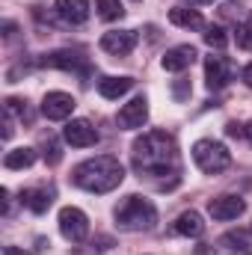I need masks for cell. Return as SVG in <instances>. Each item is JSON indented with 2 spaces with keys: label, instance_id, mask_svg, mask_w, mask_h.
<instances>
[{
  "label": "cell",
  "instance_id": "2",
  "mask_svg": "<svg viewBox=\"0 0 252 255\" xmlns=\"http://www.w3.org/2000/svg\"><path fill=\"white\" fill-rule=\"evenodd\" d=\"M125 178V169L122 163L113 157V154H98V157H89L83 160L80 166H74L71 172V181L80 187V190L89 193H110L116 190Z\"/></svg>",
  "mask_w": 252,
  "mask_h": 255
},
{
  "label": "cell",
  "instance_id": "22",
  "mask_svg": "<svg viewBox=\"0 0 252 255\" xmlns=\"http://www.w3.org/2000/svg\"><path fill=\"white\" fill-rule=\"evenodd\" d=\"M6 116H9V119H21V122H30V110H27V104L18 101V98H6Z\"/></svg>",
  "mask_w": 252,
  "mask_h": 255
},
{
  "label": "cell",
  "instance_id": "26",
  "mask_svg": "<svg viewBox=\"0 0 252 255\" xmlns=\"http://www.w3.org/2000/svg\"><path fill=\"white\" fill-rule=\"evenodd\" d=\"M226 133H229V136H238V139H241V136H247V128L238 125V122H229V125H226Z\"/></svg>",
  "mask_w": 252,
  "mask_h": 255
},
{
  "label": "cell",
  "instance_id": "1",
  "mask_svg": "<svg viewBox=\"0 0 252 255\" xmlns=\"http://www.w3.org/2000/svg\"><path fill=\"white\" fill-rule=\"evenodd\" d=\"M130 157H133V169L148 178H166V175L178 178L181 172L178 145L166 130H148L139 139H133Z\"/></svg>",
  "mask_w": 252,
  "mask_h": 255
},
{
  "label": "cell",
  "instance_id": "29",
  "mask_svg": "<svg viewBox=\"0 0 252 255\" xmlns=\"http://www.w3.org/2000/svg\"><path fill=\"white\" fill-rule=\"evenodd\" d=\"M187 83H175V98H187Z\"/></svg>",
  "mask_w": 252,
  "mask_h": 255
},
{
  "label": "cell",
  "instance_id": "25",
  "mask_svg": "<svg viewBox=\"0 0 252 255\" xmlns=\"http://www.w3.org/2000/svg\"><path fill=\"white\" fill-rule=\"evenodd\" d=\"M223 244H235L232 250H241V253H247V250H250V244H247V238H244L241 232H238V235H235V232H232V235H226V238H223Z\"/></svg>",
  "mask_w": 252,
  "mask_h": 255
},
{
  "label": "cell",
  "instance_id": "12",
  "mask_svg": "<svg viewBox=\"0 0 252 255\" xmlns=\"http://www.w3.org/2000/svg\"><path fill=\"white\" fill-rule=\"evenodd\" d=\"M39 63L48 68H63V71H86V57L80 51H51Z\"/></svg>",
  "mask_w": 252,
  "mask_h": 255
},
{
  "label": "cell",
  "instance_id": "17",
  "mask_svg": "<svg viewBox=\"0 0 252 255\" xmlns=\"http://www.w3.org/2000/svg\"><path fill=\"white\" fill-rule=\"evenodd\" d=\"M130 89H133V80H130V77H104V80H98V92H101V98H107V101L122 98Z\"/></svg>",
  "mask_w": 252,
  "mask_h": 255
},
{
  "label": "cell",
  "instance_id": "6",
  "mask_svg": "<svg viewBox=\"0 0 252 255\" xmlns=\"http://www.w3.org/2000/svg\"><path fill=\"white\" fill-rule=\"evenodd\" d=\"M232 74H235V65L229 57H223V54H211L208 60H205V80H208V89H223L229 80H232Z\"/></svg>",
  "mask_w": 252,
  "mask_h": 255
},
{
  "label": "cell",
  "instance_id": "3",
  "mask_svg": "<svg viewBox=\"0 0 252 255\" xmlns=\"http://www.w3.org/2000/svg\"><path fill=\"white\" fill-rule=\"evenodd\" d=\"M157 223V208L142 196H127L116 208V226L125 232H148Z\"/></svg>",
  "mask_w": 252,
  "mask_h": 255
},
{
  "label": "cell",
  "instance_id": "7",
  "mask_svg": "<svg viewBox=\"0 0 252 255\" xmlns=\"http://www.w3.org/2000/svg\"><path fill=\"white\" fill-rule=\"evenodd\" d=\"M74 107H77V101H74V95H68V92H48L45 101H42V113H45L51 122L68 119V116L74 113Z\"/></svg>",
  "mask_w": 252,
  "mask_h": 255
},
{
  "label": "cell",
  "instance_id": "27",
  "mask_svg": "<svg viewBox=\"0 0 252 255\" xmlns=\"http://www.w3.org/2000/svg\"><path fill=\"white\" fill-rule=\"evenodd\" d=\"M110 247H113L110 238H98V241H92V250H95V253H107Z\"/></svg>",
  "mask_w": 252,
  "mask_h": 255
},
{
  "label": "cell",
  "instance_id": "16",
  "mask_svg": "<svg viewBox=\"0 0 252 255\" xmlns=\"http://www.w3.org/2000/svg\"><path fill=\"white\" fill-rule=\"evenodd\" d=\"M172 232L181 235V238H202V235H205L202 214H196V211H184V214L172 223Z\"/></svg>",
  "mask_w": 252,
  "mask_h": 255
},
{
  "label": "cell",
  "instance_id": "32",
  "mask_svg": "<svg viewBox=\"0 0 252 255\" xmlns=\"http://www.w3.org/2000/svg\"><path fill=\"white\" fill-rule=\"evenodd\" d=\"M187 3H193V6H208V3H214V0H187Z\"/></svg>",
  "mask_w": 252,
  "mask_h": 255
},
{
  "label": "cell",
  "instance_id": "33",
  "mask_svg": "<svg viewBox=\"0 0 252 255\" xmlns=\"http://www.w3.org/2000/svg\"><path fill=\"white\" fill-rule=\"evenodd\" d=\"M247 139L252 142V122H250V128H247Z\"/></svg>",
  "mask_w": 252,
  "mask_h": 255
},
{
  "label": "cell",
  "instance_id": "31",
  "mask_svg": "<svg viewBox=\"0 0 252 255\" xmlns=\"http://www.w3.org/2000/svg\"><path fill=\"white\" fill-rule=\"evenodd\" d=\"M3 255H30V253H24V250H15V247H6V250H3Z\"/></svg>",
  "mask_w": 252,
  "mask_h": 255
},
{
  "label": "cell",
  "instance_id": "14",
  "mask_svg": "<svg viewBox=\"0 0 252 255\" xmlns=\"http://www.w3.org/2000/svg\"><path fill=\"white\" fill-rule=\"evenodd\" d=\"M193 60H196V48H193V45H178V48H169V51L163 54L160 65H163L166 71H184V68L193 65Z\"/></svg>",
  "mask_w": 252,
  "mask_h": 255
},
{
  "label": "cell",
  "instance_id": "19",
  "mask_svg": "<svg viewBox=\"0 0 252 255\" xmlns=\"http://www.w3.org/2000/svg\"><path fill=\"white\" fill-rule=\"evenodd\" d=\"M33 163H36V151L33 148H15V151H9L3 157V166L6 169H27Z\"/></svg>",
  "mask_w": 252,
  "mask_h": 255
},
{
  "label": "cell",
  "instance_id": "24",
  "mask_svg": "<svg viewBox=\"0 0 252 255\" xmlns=\"http://www.w3.org/2000/svg\"><path fill=\"white\" fill-rule=\"evenodd\" d=\"M205 42H208L211 48L223 51V48L229 45V36H226V30H223V27H208V33H205Z\"/></svg>",
  "mask_w": 252,
  "mask_h": 255
},
{
  "label": "cell",
  "instance_id": "11",
  "mask_svg": "<svg viewBox=\"0 0 252 255\" xmlns=\"http://www.w3.org/2000/svg\"><path fill=\"white\" fill-rule=\"evenodd\" d=\"M145 119H148V101H145L142 95H136L133 101H127L125 107L119 110V116H116V122H119L122 130L142 128V125H145Z\"/></svg>",
  "mask_w": 252,
  "mask_h": 255
},
{
  "label": "cell",
  "instance_id": "18",
  "mask_svg": "<svg viewBox=\"0 0 252 255\" xmlns=\"http://www.w3.org/2000/svg\"><path fill=\"white\" fill-rule=\"evenodd\" d=\"M169 21H172L175 27H184V30H205V18H202L196 9H187V6L169 9Z\"/></svg>",
  "mask_w": 252,
  "mask_h": 255
},
{
  "label": "cell",
  "instance_id": "23",
  "mask_svg": "<svg viewBox=\"0 0 252 255\" xmlns=\"http://www.w3.org/2000/svg\"><path fill=\"white\" fill-rule=\"evenodd\" d=\"M235 39H238V48H241V51H252V15L244 21V24H238Z\"/></svg>",
  "mask_w": 252,
  "mask_h": 255
},
{
  "label": "cell",
  "instance_id": "15",
  "mask_svg": "<svg viewBox=\"0 0 252 255\" xmlns=\"http://www.w3.org/2000/svg\"><path fill=\"white\" fill-rule=\"evenodd\" d=\"M57 15L65 24H86L89 18V0H57Z\"/></svg>",
  "mask_w": 252,
  "mask_h": 255
},
{
  "label": "cell",
  "instance_id": "28",
  "mask_svg": "<svg viewBox=\"0 0 252 255\" xmlns=\"http://www.w3.org/2000/svg\"><path fill=\"white\" fill-rule=\"evenodd\" d=\"M241 80H244V83H247V86H252V63L247 65V68H244V71H241Z\"/></svg>",
  "mask_w": 252,
  "mask_h": 255
},
{
  "label": "cell",
  "instance_id": "4",
  "mask_svg": "<svg viewBox=\"0 0 252 255\" xmlns=\"http://www.w3.org/2000/svg\"><path fill=\"white\" fill-rule=\"evenodd\" d=\"M193 160H196V166H199L202 172H208V175H220V172H226V169L232 166L229 148H226L223 142H217V139H199V142L193 145Z\"/></svg>",
  "mask_w": 252,
  "mask_h": 255
},
{
  "label": "cell",
  "instance_id": "9",
  "mask_svg": "<svg viewBox=\"0 0 252 255\" xmlns=\"http://www.w3.org/2000/svg\"><path fill=\"white\" fill-rule=\"evenodd\" d=\"M63 136H65V142L74 145V148H89V145L98 142V130L89 125L86 119H71L63 128Z\"/></svg>",
  "mask_w": 252,
  "mask_h": 255
},
{
  "label": "cell",
  "instance_id": "13",
  "mask_svg": "<svg viewBox=\"0 0 252 255\" xmlns=\"http://www.w3.org/2000/svg\"><path fill=\"white\" fill-rule=\"evenodd\" d=\"M21 205L30 208L33 214H45L54 205V187H27V190H21Z\"/></svg>",
  "mask_w": 252,
  "mask_h": 255
},
{
  "label": "cell",
  "instance_id": "5",
  "mask_svg": "<svg viewBox=\"0 0 252 255\" xmlns=\"http://www.w3.org/2000/svg\"><path fill=\"white\" fill-rule=\"evenodd\" d=\"M60 232L68 244H83L89 235V220L80 208H63L60 211Z\"/></svg>",
  "mask_w": 252,
  "mask_h": 255
},
{
  "label": "cell",
  "instance_id": "30",
  "mask_svg": "<svg viewBox=\"0 0 252 255\" xmlns=\"http://www.w3.org/2000/svg\"><path fill=\"white\" fill-rule=\"evenodd\" d=\"M3 30H6V39H15V24H12V21H6Z\"/></svg>",
  "mask_w": 252,
  "mask_h": 255
},
{
  "label": "cell",
  "instance_id": "20",
  "mask_svg": "<svg viewBox=\"0 0 252 255\" xmlns=\"http://www.w3.org/2000/svg\"><path fill=\"white\" fill-rule=\"evenodd\" d=\"M122 15H125V9L119 0H98V18L101 21H116Z\"/></svg>",
  "mask_w": 252,
  "mask_h": 255
},
{
  "label": "cell",
  "instance_id": "10",
  "mask_svg": "<svg viewBox=\"0 0 252 255\" xmlns=\"http://www.w3.org/2000/svg\"><path fill=\"white\" fill-rule=\"evenodd\" d=\"M136 48V33L133 30H110L101 36V51L113 54V57H127Z\"/></svg>",
  "mask_w": 252,
  "mask_h": 255
},
{
  "label": "cell",
  "instance_id": "21",
  "mask_svg": "<svg viewBox=\"0 0 252 255\" xmlns=\"http://www.w3.org/2000/svg\"><path fill=\"white\" fill-rule=\"evenodd\" d=\"M42 148H45L42 154H45V160H48L51 166H57V163L63 160V151H60V142H57V139H54L51 133H48V136H42Z\"/></svg>",
  "mask_w": 252,
  "mask_h": 255
},
{
  "label": "cell",
  "instance_id": "8",
  "mask_svg": "<svg viewBox=\"0 0 252 255\" xmlns=\"http://www.w3.org/2000/svg\"><path fill=\"white\" fill-rule=\"evenodd\" d=\"M247 211V202L241 196H217L208 202V214L220 223H229V220H238L241 214Z\"/></svg>",
  "mask_w": 252,
  "mask_h": 255
}]
</instances>
